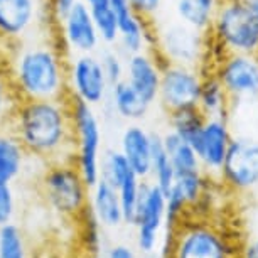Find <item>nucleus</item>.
<instances>
[{
	"label": "nucleus",
	"instance_id": "1",
	"mask_svg": "<svg viewBox=\"0 0 258 258\" xmlns=\"http://www.w3.org/2000/svg\"><path fill=\"white\" fill-rule=\"evenodd\" d=\"M0 68L6 71L17 100L68 98V56L54 32L49 37L47 31L34 34L4 47Z\"/></svg>",
	"mask_w": 258,
	"mask_h": 258
},
{
	"label": "nucleus",
	"instance_id": "2",
	"mask_svg": "<svg viewBox=\"0 0 258 258\" xmlns=\"http://www.w3.org/2000/svg\"><path fill=\"white\" fill-rule=\"evenodd\" d=\"M6 128L16 135L29 157L42 164L71 160L73 134L68 98L17 100Z\"/></svg>",
	"mask_w": 258,
	"mask_h": 258
},
{
	"label": "nucleus",
	"instance_id": "3",
	"mask_svg": "<svg viewBox=\"0 0 258 258\" xmlns=\"http://www.w3.org/2000/svg\"><path fill=\"white\" fill-rule=\"evenodd\" d=\"M162 258H235L236 250L225 233L209 221L184 220L164 235Z\"/></svg>",
	"mask_w": 258,
	"mask_h": 258
},
{
	"label": "nucleus",
	"instance_id": "4",
	"mask_svg": "<svg viewBox=\"0 0 258 258\" xmlns=\"http://www.w3.org/2000/svg\"><path fill=\"white\" fill-rule=\"evenodd\" d=\"M208 39L220 56L225 52L258 54V21L245 0H220Z\"/></svg>",
	"mask_w": 258,
	"mask_h": 258
},
{
	"label": "nucleus",
	"instance_id": "5",
	"mask_svg": "<svg viewBox=\"0 0 258 258\" xmlns=\"http://www.w3.org/2000/svg\"><path fill=\"white\" fill-rule=\"evenodd\" d=\"M39 189L47 208L62 218L76 220L88 208L90 187L71 160L44 164Z\"/></svg>",
	"mask_w": 258,
	"mask_h": 258
},
{
	"label": "nucleus",
	"instance_id": "6",
	"mask_svg": "<svg viewBox=\"0 0 258 258\" xmlns=\"http://www.w3.org/2000/svg\"><path fill=\"white\" fill-rule=\"evenodd\" d=\"M71 116L73 154L71 162L80 170L85 182L91 187L100 179L103 155V130L96 108L83 101L68 98Z\"/></svg>",
	"mask_w": 258,
	"mask_h": 258
},
{
	"label": "nucleus",
	"instance_id": "7",
	"mask_svg": "<svg viewBox=\"0 0 258 258\" xmlns=\"http://www.w3.org/2000/svg\"><path fill=\"white\" fill-rule=\"evenodd\" d=\"M154 52L164 62L201 68L204 57L209 54L208 34L198 32L179 21L154 24Z\"/></svg>",
	"mask_w": 258,
	"mask_h": 258
},
{
	"label": "nucleus",
	"instance_id": "8",
	"mask_svg": "<svg viewBox=\"0 0 258 258\" xmlns=\"http://www.w3.org/2000/svg\"><path fill=\"white\" fill-rule=\"evenodd\" d=\"M132 226L137 251L144 256H154L160 250L165 231V192L154 182H142Z\"/></svg>",
	"mask_w": 258,
	"mask_h": 258
},
{
	"label": "nucleus",
	"instance_id": "9",
	"mask_svg": "<svg viewBox=\"0 0 258 258\" xmlns=\"http://www.w3.org/2000/svg\"><path fill=\"white\" fill-rule=\"evenodd\" d=\"M108 93L110 85L96 52L68 56V98L98 108L106 103Z\"/></svg>",
	"mask_w": 258,
	"mask_h": 258
},
{
	"label": "nucleus",
	"instance_id": "10",
	"mask_svg": "<svg viewBox=\"0 0 258 258\" xmlns=\"http://www.w3.org/2000/svg\"><path fill=\"white\" fill-rule=\"evenodd\" d=\"M44 29H52L44 0H0V44H17Z\"/></svg>",
	"mask_w": 258,
	"mask_h": 258
},
{
	"label": "nucleus",
	"instance_id": "11",
	"mask_svg": "<svg viewBox=\"0 0 258 258\" xmlns=\"http://www.w3.org/2000/svg\"><path fill=\"white\" fill-rule=\"evenodd\" d=\"M216 179L231 192L255 191L258 187V139L246 135L233 137Z\"/></svg>",
	"mask_w": 258,
	"mask_h": 258
},
{
	"label": "nucleus",
	"instance_id": "12",
	"mask_svg": "<svg viewBox=\"0 0 258 258\" xmlns=\"http://www.w3.org/2000/svg\"><path fill=\"white\" fill-rule=\"evenodd\" d=\"M209 71L220 80L231 103L258 98V54L225 52Z\"/></svg>",
	"mask_w": 258,
	"mask_h": 258
},
{
	"label": "nucleus",
	"instance_id": "13",
	"mask_svg": "<svg viewBox=\"0 0 258 258\" xmlns=\"http://www.w3.org/2000/svg\"><path fill=\"white\" fill-rule=\"evenodd\" d=\"M203 75L204 71L198 66L162 61L157 103L165 113L198 106Z\"/></svg>",
	"mask_w": 258,
	"mask_h": 258
},
{
	"label": "nucleus",
	"instance_id": "14",
	"mask_svg": "<svg viewBox=\"0 0 258 258\" xmlns=\"http://www.w3.org/2000/svg\"><path fill=\"white\" fill-rule=\"evenodd\" d=\"M56 41L66 56L98 52L100 37L96 34L91 9L83 0L54 27Z\"/></svg>",
	"mask_w": 258,
	"mask_h": 258
},
{
	"label": "nucleus",
	"instance_id": "15",
	"mask_svg": "<svg viewBox=\"0 0 258 258\" xmlns=\"http://www.w3.org/2000/svg\"><path fill=\"white\" fill-rule=\"evenodd\" d=\"M233 134L226 116H206L196 144V154L201 162L203 172L216 179L230 149Z\"/></svg>",
	"mask_w": 258,
	"mask_h": 258
},
{
	"label": "nucleus",
	"instance_id": "16",
	"mask_svg": "<svg viewBox=\"0 0 258 258\" xmlns=\"http://www.w3.org/2000/svg\"><path fill=\"white\" fill-rule=\"evenodd\" d=\"M162 61L154 51H140L125 56V78L149 105L157 103Z\"/></svg>",
	"mask_w": 258,
	"mask_h": 258
},
{
	"label": "nucleus",
	"instance_id": "17",
	"mask_svg": "<svg viewBox=\"0 0 258 258\" xmlns=\"http://www.w3.org/2000/svg\"><path fill=\"white\" fill-rule=\"evenodd\" d=\"M118 150L142 181H149L152 164V134L139 123H128L120 135Z\"/></svg>",
	"mask_w": 258,
	"mask_h": 258
},
{
	"label": "nucleus",
	"instance_id": "18",
	"mask_svg": "<svg viewBox=\"0 0 258 258\" xmlns=\"http://www.w3.org/2000/svg\"><path fill=\"white\" fill-rule=\"evenodd\" d=\"M123 56L140 51H154V21L137 16L134 11L118 19V41L116 44Z\"/></svg>",
	"mask_w": 258,
	"mask_h": 258
},
{
	"label": "nucleus",
	"instance_id": "19",
	"mask_svg": "<svg viewBox=\"0 0 258 258\" xmlns=\"http://www.w3.org/2000/svg\"><path fill=\"white\" fill-rule=\"evenodd\" d=\"M88 208L105 230H115L123 225V214L116 189L103 179L90 187Z\"/></svg>",
	"mask_w": 258,
	"mask_h": 258
},
{
	"label": "nucleus",
	"instance_id": "20",
	"mask_svg": "<svg viewBox=\"0 0 258 258\" xmlns=\"http://www.w3.org/2000/svg\"><path fill=\"white\" fill-rule=\"evenodd\" d=\"M106 103L111 106L113 113L118 118L128 121V123H137L142 118H145L150 110V106L132 86L125 80L110 86V93Z\"/></svg>",
	"mask_w": 258,
	"mask_h": 258
},
{
	"label": "nucleus",
	"instance_id": "21",
	"mask_svg": "<svg viewBox=\"0 0 258 258\" xmlns=\"http://www.w3.org/2000/svg\"><path fill=\"white\" fill-rule=\"evenodd\" d=\"M27 152L9 128L0 130V184H14L22 176Z\"/></svg>",
	"mask_w": 258,
	"mask_h": 258
},
{
	"label": "nucleus",
	"instance_id": "22",
	"mask_svg": "<svg viewBox=\"0 0 258 258\" xmlns=\"http://www.w3.org/2000/svg\"><path fill=\"white\" fill-rule=\"evenodd\" d=\"M220 0H176L177 21L198 32L208 34L216 16Z\"/></svg>",
	"mask_w": 258,
	"mask_h": 258
},
{
	"label": "nucleus",
	"instance_id": "23",
	"mask_svg": "<svg viewBox=\"0 0 258 258\" xmlns=\"http://www.w3.org/2000/svg\"><path fill=\"white\" fill-rule=\"evenodd\" d=\"M231 100L226 95L225 88L211 71L203 75L201 91H199L198 108L206 116H230Z\"/></svg>",
	"mask_w": 258,
	"mask_h": 258
},
{
	"label": "nucleus",
	"instance_id": "24",
	"mask_svg": "<svg viewBox=\"0 0 258 258\" xmlns=\"http://www.w3.org/2000/svg\"><path fill=\"white\" fill-rule=\"evenodd\" d=\"M162 142L165 152H167L170 159V164H172L174 170H176V176H184V174H192L203 170L196 150L179 135L169 130V132L162 135Z\"/></svg>",
	"mask_w": 258,
	"mask_h": 258
},
{
	"label": "nucleus",
	"instance_id": "25",
	"mask_svg": "<svg viewBox=\"0 0 258 258\" xmlns=\"http://www.w3.org/2000/svg\"><path fill=\"white\" fill-rule=\"evenodd\" d=\"M167 120H169L170 132L179 135V137L182 140H186L192 149H196V144L199 140V135H201L206 115H204L198 106H191V108L170 111V113H167Z\"/></svg>",
	"mask_w": 258,
	"mask_h": 258
},
{
	"label": "nucleus",
	"instance_id": "26",
	"mask_svg": "<svg viewBox=\"0 0 258 258\" xmlns=\"http://www.w3.org/2000/svg\"><path fill=\"white\" fill-rule=\"evenodd\" d=\"M149 181L162 189L165 194L176 182V170H174L169 155L165 152L160 134H152V164H150Z\"/></svg>",
	"mask_w": 258,
	"mask_h": 258
},
{
	"label": "nucleus",
	"instance_id": "27",
	"mask_svg": "<svg viewBox=\"0 0 258 258\" xmlns=\"http://www.w3.org/2000/svg\"><path fill=\"white\" fill-rule=\"evenodd\" d=\"M132 174L135 172L118 149L103 150L101 165H100V179H103V181L111 184V186L116 189L126 177L132 176Z\"/></svg>",
	"mask_w": 258,
	"mask_h": 258
},
{
	"label": "nucleus",
	"instance_id": "28",
	"mask_svg": "<svg viewBox=\"0 0 258 258\" xmlns=\"http://www.w3.org/2000/svg\"><path fill=\"white\" fill-rule=\"evenodd\" d=\"M0 258H29L24 231L14 221L0 226Z\"/></svg>",
	"mask_w": 258,
	"mask_h": 258
},
{
	"label": "nucleus",
	"instance_id": "29",
	"mask_svg": "<svg viewBox=\"0 0 258 258\" xmlns=\"http://www.w3.org/2000/svg\"><path fill=\"white\" fill-rule=\"evenodd\" d=\"M142 182L144 181L137 174H132V176H128L118 187H116V192H118L120 204H121V214H123V225H128V226L134 225Z\"/></svg>",
	"mask_w": 258,
	"mask_h": 258
},
{
	"label": "nucleus",
	"instance_id": "30",
	"mask_svg": "<svg viewBox=\"0 0 258 258\" xmlns=\"http://www.w3.org/2000/svg\"><path fill=\"white\" fill-rule=\"evenodd\" d=\"M78 221H81V238L85 243L86 251L91 256L98 258L103 253V230L105 228L96 221L93 213L90 211V208H86L80 216L76 218Z\"/></svg>",
	"mask_w": 258,
	"mask_h": 258
},
{
	"label": "nucleus",
	"instance_id": "31",
	"mask_svg": "<svg viewBox=\"0 0 258 258\" xmlns=\"http://www.w3.org/2000/svg\"><path fill=\"white\" fill-rule=\"evenodd\" d=\"M91 14H93V22L100 42L105 46H115L118 41V17L115 16V12L106 4V6L91 9Z\"/></svg>",
	"mask_w": 258,
	"mask_h": 258
},
{
	"label": "nucleus",
	"instance_id": "32",
	"mask_svg": "<svg viewBox=\"0 0 258 258\" xmlns=\"http://www.w3.org/2000/svg\"><path fill=\"white\" fill-rule=\"evenodd\" d=\"M100 61L108 85L113 86L125 78V56L116 47H106L100 52Z\"/></svg>",
	"mask_w": 258,
	"mask_h": 258
},
{
	"label": "nucleus",
	"instance_id": "33",
	"mask_svg": "<svg viewBox=\"0 0 258 258\" xmlns=\"http://www.w3.org/2000/svg\"><path fill=\"white\" fill-rule=\"evenodd\" d=\"M16 101H17V96L14 93L11 81H9L6 71L0 68V123H4V125L7 123Z\"/></svg>",
	"mask_w": 258,
	"mask_h": 258
},
{
	"label": "nucleus",
	"instance_id": "34",
	"mask_svg": "<svg viewBox=\"0 0 258 258\" xmlns=\"http://www.w3.org/2000/svg\"><path fill=\"white\" fill-rule=\"evenodd\" d=\"M16 216V192L12 184H0V226L11 223Z\"/></svg>",
	"mask_w": 258,
	"mask_h": 258
},
{
	"label": "nucleus",
	"instance_id": "35",
	"mask_svg": "<svg viewBox=\"0 0 258 258\" xmlns=\"http://www.w3.org/2000/svg\"><path fill=\"white\" fill-rule=\"evenodd\" d=\"M78 2H80V0H44L46 14H47V19H49L51 27L54 29L57 24L73 11V7H75Z\"/></svg>",
	"mask_w": 258,
	"mask_h": 258
},
{
	"label": "nucleus",
	"instance_id": "36",
	"mask_svg": "<svg viewBox=\"0 0 258 258\" xmlns=\"http://www.w3.org/2000/svg\"><path fill=\"white\" fill-rule=\"evenodd\" d=\"M128 4L137 16L147 19V21H154L162 9L164 0H128Z\"/></svg>",
	"mask_w": 258,
	"mask_h": 258
},
{
	"label": "nucleus",
	"instance_id": "37",
	"mask_svg": "<svg viewBox=\"0 0 258 258\" xmlns=\"http://www.w3.org/2000/svg\"><path fill=\"white\" fill-rule=\"evenodd\" d=\"M103 258H139V255L134 246L126 245V243H115L106 248Z\"/></svg>",
	"mask_w": 258,
	"mask_h": 258
},
{
	"label": "nucleus",
	"instance_id": "38",
	"mask_svg": "<svg viewBox=\"0 0 258 258\" xmlns=\"http://www.w3.org/2000/svg\"><path fill=\"white\" fill-rule=\"evenodd\" d=\"M236 258H258V235L250 236L243 243L240 251L236 253Z\"/></svg>",
	"mask_w": 258,
	"mask_h": 258
},
{
	"label": "nucleus",
	"instance_id": "39",
	"mask_svg": "<svg viewBox=\"0 0 258 258\" xmlns=\"http://www.w3.org/2000/svg\"><path fill=\"white\" fill-rule=\"evenodd\" d=\"M108 6L118 19L132 12V7H130L128 0H108Z\"/></svg>",
	"mask_w": 258,
	"mask_h": 258
},
{
	"label": "nucleus",
	"instance_id": "40",
	"mask_svg": "<svg viewBox=\"0 0 258 258\" xmlns=\"http://www.w3.org/2000/svg\"><path fill=\"white\" fill-rule=\"evenodd\" d=\"M248 9H250V12L253 14V17L258 21V0H245Z\"/></svg>",
	"mask_w": 258,
	"mask_h": 258
},
{
	"label": "nucleus",
	"instance_id": "41",
	"mask_svg": "<svg viewBox=\"0 0 258 258\" xmlns=\"http://www.w3.org/2000/svg\"><path fill=\"white\" fill-rule=\"evenodd\" d=\"M90 9H95V7H101V6H106L108 0H83Z\"/></svg>",
	"mask_w": 258,
	"mask_h": 258
},
{
	"label": "nucleus",
	"instance_id": "42",
	"mask_svg": "<svg viewBox=\"0 0 258 258\" xmlns=\"http://www.w3.org/2000/svg\"><path fill=\"white\" fill-rule=\"evenodd\" d=\"M2 59H4V46L0 44V64H2Z\"/></svg>",
	"mask_w": 258,
	"mask_h": 258
}]
</instances>
